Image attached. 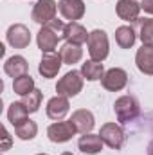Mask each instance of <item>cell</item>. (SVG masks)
<instances>
[{
    "instance_id": "cb8c5ba5",
    "label": "cell",
    "mask_w": 153,
    "mask_h": 155,
    "mask_svg": "<svg viewBox=\"0 0 153 155\" xmlns=\"http://www.w3.org/2000/svg\"><path fill=\"white\" fill-rule=\"evenodd\" d=\"M13 90H15V94H18V96L24 97V96H27L29 92L34 90V79L29 76V74L15 78V81H13Z\"/></svg>"
},
{
    "instance_id": "ac0fdd59",
    "label": "cell",
    "mask_w": 153,
    "mask_h": 155,
    "mask_svg": "<svg viewBox=\"0 0 153 155\" xmlns=\"http://www.w3.org/2000/svg\"><path fill=\"white\" fill-rule=\"evenodd\" d=\"M88 35L86 29L81 25V24H76V22H70L67 25V33H65V38L69 40L70 43H76V45H81L85 41H88Z\"/></svg>"
},
{
    "instance_id": "30bf717a",
    "label": "cell",
    "mask_w": 153,
    "mask_h": 155,
    "mask_svg": "<svg viewBox=\"0 0 153 155\" xmlns=\"http://www.w3.org/2000/svg\"><path fill=\"white\" fill-rule=\"evenodd\" d=\"M61 63H63V60H61V56L60 54H54V52H45L43 54V58H41V61H40V74L43 78H54L58 72H60V69H61Z\"/></svg>"
},
{
    "instance_id": "3957f363",
    "label": "cell",
    "mask_w": 153,
    "mask_h": 155,
    "mask_svg": "<svg viewBox=\"0 0 153 155\" xmlns=\"http://www.w3.org/2000/svg\"><path fill=\"white\" fill-rule=\"evenodd\" d=\"M88 52L94 61H103L108 56V36L103 29H96L88 35Z\"/></svg>"
},
{
    "instance_id": "7c38bea8",
    "label": "cell",
    "mask_w": 153,
    "mask_h": 155,
    "mask_svg": "<svg viewBox=\"0 0 153 155\" xmlns=\"http://www.w3.org/2000/svg\"><path fill=\"white\" fill-rule=\"evenodd\" d=\"M69 110H70V103H69V97H65V96H56V97L49 99V103H47V116L54 121H61Z\"/></svg>"
},
{
    "instance_id": "f1b7e54d",
    "label": "cell",
    "mask_w": 153,
    "mask_h": 155,
    "mask_svg": "<svg viewBox=\"0 0 153 155\" xmlns=\"http://www.w3.org/2000/svg\"><path fill=\"white\" fill-rule=\"evenodd\" d=\"M148 155H153V141L150 143V146H148Z\"/></svg>"
},
{
    "instance_id": "ba28073f",
    "label": "cell",
    "mask_w": 153,
    "mask_h": 155,
    "mask_svg": "<svg viewBox=\"0 0 153 155\" xmlns=\"http://www.w3.org/2000/svg\"><path fill=\"white\" fill-rule=\"evenodd\" d=\"M126 83H128V74H126V71H122V69H110V71H106L103 78H101V85L106 88V90H112V92H119V90H122L124 87H126Z\"/></svg>"
},
{
    "instance_id": "83f0119b",
    "label": "cell",
    "mask_w": 153,
    "mask_h": 155,
    "mask_svg": "<svg viewBox=\"0 0 153 155\" xmlns=\"http://www.w3.org/2000/svg\"><path fill=\"white\" fill-rule=\"evenodd\" d=\"M141 9H144L146 13L153 15V0H142L141 2Z\"/></svg>"
},
{
    "instance_id": "d4e9b609",
    "label": "cell",
    "mask_w": 153,
    "mask_h": 155,
    "mask_svg": "<svg viewBox=\"0 0 153 155\" xmlns=\"http://www.w3.org/2000/svg\"><path fill=\"white\" fill-rule=\"evenodd\" d=\"M41 97H43V94H41V90L38 88H34L33 92H29L27 96H24V99H22V103L27 107V110H29V114H33V112H36L40 108V103H41Z\"/></svg>"
},
{
    "instance_id": "9a60e30c",
    "label": "cell",
    "mask_w": 153,
    "mask_h": 155,
    "mask_svg": "<svg viewBox=\"0 0 153 155\" xmlns=\"http://www.w3.org/2000/svg\"><path fill=\"white\" fill-rule=\"evenodd\" d=\"M27 69H29V65H27V60L24 56H11L4 63V72L11 78H20L27 74Z\"/></svg>"
},
{
    "instance_id": "7a4b0ae2",
    "label": "cell",
    "mask_w": 153,
    "mask_h": 155,
    "mask_svg": "<svg viewBox=\"0 0 153 155\" xmlns=\"http://www.w3.org/2000/svg\"><path fill=\"white\" fill-rule=\"evenodd\" d=\"M114 112L121 123H130V121L139 117L141 107H139V101L133 96H122L114 103Z\"/></svg>"
},
{
    "instance_id": "6da1fadb",
    "label": "cell",
    "mask_w": 153,
    "mask_h": 155,
    "mask_svg": "<svg viewBox=\"0 0 153 155\" xmlns=\"http://www.w3.org/2000/svg\"><path fill=\"white\" fill-rule=\"evenodd\" d=\"M65 33H67V25L54 18L50 20L49 24H45L38 33V47L41 49V52H54V49L58 47V41L65 38Z\"/></svg>"
},
{
    "instance_id": "4fadbf2b",
    "label": "cell",
    "mask_w": 153,
    "mask_h": 155,
    "mask_svg": "<svg viewBox=\"0 0 153 155\" xmlns=\"http://www.w3.org/2000/svg\"><path fill=\"white\" fill-rule=\"evenodd\" d=\"M117 16L124 22H139V11H141V4H137L135 0H119L115 5Z\"/></svg>"
},
{
    "instance_id": "5b68a950",
    "label": "cell",
    "mask_w": 153,
    "mask_h": 155,
    "mask_svg": "<svg viewBox=\"0 0 153 155\" xmlns=\"http://www.w3.org/2000/svg\"><path fill=\"white\" fill-rule=\"evenodd\" d=\"M99 137L103 139V143H105L106 146H110V148H114V150H121L122 144H124V141H126L124 130H122L119 124H115V123H106V124H103L101 130H99Z\"/></svg>"
},
{
    "instance_id": "5bb4252c",
    "label": "cell",
    "mask_w": 153,
    "mask_h": 155,
    "mask_svg": "<svg viewBox=\"0 0 153 155\" xmlns=\"http://www.w3.org/2000/svg\"><path fill=\"white\" fill-rule=\"evenodd\" d=\"M70 121L74 123V126H76V130L79 134H90L92 128H94V124H96L92 112L90 110H85V108L76 110L72 114V117H70Z\"/></svg>"
},
{
    "instance_id": "f546056e",
    "label": "cell",
    "mask_w": 153,
    "mask_h": 155,
    "mask_svg": "<svg viewBox=\"0 0 153 155\" xmlns=\"http://www.w3.org/2000/svg\"><path fill=\"white\" fill-rule=\"evenodd\" d=\"M61 155H72V153L70 152H65V153H61Z\"/></svg>"
},
{
    "instance_id": "2e32d148",
    "label": "cell",
    "mask_w": 153,
    "mask_h": 155,
    "mask_svg": "<svg viewBox=\"0 0 153 155\" xmlns=\"http://www.w3.org/2000/svg\"><path fill=\"white\" fill-rule=\"evenodd\" d=\"M135 63L139 67L141 72L153 76V47H146L142 45L139 51H137V56H135Z\"/></svg>"
},
{
    "instance_id": "8fae6325",
    "label": "cell",
    "mask_w": 153,
    "mask_h": 155,
    "mask_svg": "<svg viewBox=\"0 0 153 155\" xmlns=\"http://www.w3.org/2000/svg\"><path fill=\"white\" fill-rule=\"evenodd\" d=\"M58 9H60L61 16L67 18V20H70V22H76V20H79L85 15V4H83V0H60Z\"/></svg>"
},
{
    "instance_id": "52a82bcc",
    "label": "cell",
    "mask_w": 153,
    "mask_h": 155,
    "mask_svg": "<svg viewBox=\"0 0 153 155\" xmlns=\"http://www.w3.org/2000/svg\"><path fill=\"white\" fill-rule=\"evenodd\" d=\"M56 9H58V4L54 0H38L33 7V22L36 24H49L50 20H54V15H56Z\"/></svg>"
},
{
    "instance_id": "7402d4cb",
    "label": "cell",
    "mask_w": 153,
    "mask_h": 155,
    "mask_svg": "<svg viewBox=\"0 0 153 155\" xmlns=\"http://www.w3.org/2000/svg\"><path fill=\"white\" fill-rule=\"evenodd\" d=\"M15 132H16V135H18L22 141H31V139H34V135L38 134V126H36L34 121H31V119L27 117L25 121H22L20 124L15 126Z\"/></svg>"
},
{
    "instance_id": "e0dca14e",
    "label": "cell",
    "mask_w": 153,
    "mask_h": 155,
    "mask_svg": "<svg viewBox=\"0 0 153 155\" xmlns=\"http://www.w3.org/2000/svg\"><path fill=\"white\" fill-rule=\"evenodd\" d=\"M77 146L83 153H88V155H94V153H99L103 150V139L99 135H92V134H83L81 139L77 141Z\"/></svg>"
},
{
    "instance_id": "8992f818",
    "label": "cell",
    "mask_w": 153,
    "mask_h": 155,
    "mask_svg": "<svg viewBox=\"0 0 153 155\" xmlns=\"http://www.w3.org/2000/svg\"><path fill=\"white\" fill-rule=\"evenodd\" d=\"M77 134L72 121H58L47 128V135L52 143H67Z\"/></svg>"
},
{
    "instance_id": "d6986e66",
    "label": "cell",
    "mask_w": 153,
    "mask_h": 155,
    "mask_svg": "<svg viewBox=\"0 0 153 155\" xmlns=\"http://www.w3.org/2000/svg\"><path fill=\"white\" fill-rule=\"evenodd\" d=\"M60 56H61L63 63H67V65H74V63H77V61L81 60L83 51H81V47H79V45L67 41V43L60 49Z\"/></svg>"
},
{
    "instance_id": "277c9868",
    "label": "cell",
    "mask_w": 153,
    "mask_h": 155,
    "mask_svg": "<svg viewBox=\"0 0 153 155\" xmlns=\"http://www.w3.org/2000/svg\"><path fill=\"white\" fill-rule=\"evenodd\" d=\"M81 88H83V78H81V72H77V71L67 72L56 85L58 96H65V97L77 96L81 92Z\"/></svg>"
},
{
    "instance_id": "4316f807",
    "label": "cell",
    "mask_w": 153,
    "mask_h": 155,
    "mask_svg": "<svg viewBox=\"0 0 153 155\" xmlns=\"http://www.w3.org/2000/svg\"><path fill=\"white\" fill-rule=\"evenodd\" d=\"M9 148H11V135H9V132L5 128H2V150L5 152Z\"/></svg>"
},
{
    "instance_id": "ffe728a7",
    "label": "cell",
    "mask_w": 153,
    "mask_h": 155,
    "mask_svg": "<svg viewBox=\"0 0 153 155\" xmlns=\"http://www.w3.org/2000/svg\"><path fill=\"white\" fill-rule=\"evenodd\" d=\"M115 41L121 49H130L135 43V31L130 25H121L115 31Z\"/></svg>"
},
{
    "instance_id": "4dcf8cb0",
    "label": "cell",
    "mask_w": 153,
    "mask_h": 155,
    "mask_svg": "<svg viewBox=\"0 0 153 155\" xmlns=\"http://www.w3.org/2000/svg\"><path fill=\"white\" fill-rule=\"evenodd\" d=\"M38 155H47V153H38Z\"/></svg>"
},
{
    "instance_id": "603a6c76",
    "label": "cell",
    "mask_w": 153,
    "mask_h": 155,
    "mask_svg": "<svg viewBox=\"0 0 153 155\" xmlns=\"http://www.w3.org/2000/svg\"><path fill=\"white\" fill-rule=\"evenodd\" d=\"M27 114H29L27 107H25L22 101H18V103H13V105L9 107V110H7V119H9V123H11L13 126H16V124H20L22 121L27 119Z\"/></svg>"
},
{
    "instance_id": "44dd1931",
    "label": "cell",
    "mask_w": 153,
    "mask_h": 155,
    "mask_svg": "<svg viewBox=\"0 0 153 155\" xmlns=\"http://www.w3.org/2000/svg\"><path fill=\"white\" fill-rule=\"evenodd\" d=\"M81 74L86 78L88 81H96V79H101L105 74V69H103V63L101 61H85L81 65Z\"/></svg>"
},
{
    "instance_id": "484cf974",
    "label": "cell",
    "mask_w": 153,
    "mask_h": 155,
    "mask_svg": "<svg viewBox=\"0 0 153 155\" xmlns=\"http://www.w3.org/2000/svg\"><path fill=\"white\" fill-rule=\"evenodd\" d=\"M141 40L142 45L153 47V18H144L141 22Z\"/></svg>"
},
{
    "instance_id": "9c48e42d",
    "label": "cell",
    "mask_w": 153,
    "mask_h": 155,
    "mask_svg": "<svg viewBox=\"0 0 153 155\" xmlns=\"http://www.w3.org/2000/svg\"><path fill=\"white\" fill-rule=\"evenodd\" d=\"M7 41L15 49H25L31 43V31L24 24H15L7 29Z\"/></svg>"
}]
</instances>
